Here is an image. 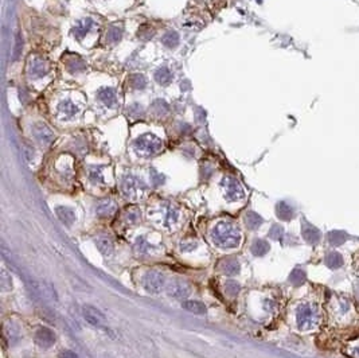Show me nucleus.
<instances>
[{
    "label": "nucleus",
    "mask_w": 359,
    "mask_h": 358,
    "mask_svg": "<svg viewBox=\"0 0 359 358\" xmlns=\"http://www.w3.org/2000/svg\"><path fill=\"white\" fill-rule=\"evenodd\" d=\"M326 264L330 268H339L343 264V258L338 252H331L328 253L327 257H326Z\"/></svg>",
    "instance_id": "obj_13"
},
{
    "label": "nucleus",
    "mask_w": 359,
    "mask_h": 358,
    "mask_svg": "<svg viewBox=\"0 0 359 358\" xmlns=\"http://www.w3.org/2000/svg\"><path fill=\"white\" fill-rule=\"evenodd\" d=\"M225 291H226L228 295L233 298V296H235L239 292V284L235 283V281H228L226 285H225Z\"/></svg>",
    "instance_id": "obj_19"
},
{
    "label": "nucleus",
    "mask_w": 359,
    "mask_h": 358,
    "mask_svg": "<svg viewBox=\"0 0 359 358\" xmlns=\"http://www.w3.org/2000/svg\"><path fill=\"white\" fill-rule=\"evenodd\" d=\"M35 341H37L38 345L42 346V348H51L52 345L55 343V334L50 329H47V327H41L35 332Z\"/></svg>",
    "instance_id": "obj_6"
},
{
    "label": "nucleus",
    "mask_w": 359,
    "mask_h": 358,
    "mask_svg": "<svg viewBox=\"0 0 359 358\" xmlns=\"http://www.w3.org/2000/svg\"><path fill=\"white\" fill-rule=\"evenodd\" d=\"M22 49H23V39H22L21 32H16L15 46H14V55H12V61L19 59V57L22 55Z\"/></svg>",
    "instance_id": "obj_15"
},
{
    "label": "nucleus",
    "mask_w": 359,
    "mask_h": 358,
    "mask_svg": "<svg viewBox=\"0 0 359 358\" xmlns=\"http://www.w3.org/2000/svg\"><path fill=\"white\" fill-rule=\"evenodd\" d=\"M271 236L275 238V240H280V237L282 236V228L275 225L273 229L271 230Z\"/></svg>",
    "instance_id": "obj_20"
},
{
    "label": "nucleus",
    "mask_w": 359,
    "mask_h": 358,
    "mask_svg": "<svg viewBox=\"0 0 359 358\" xmlns=\"http://www.w3.org/2000/svg\"><path fill=\"white\" fill-rule=\"evenodd\" d=\"M166 291L168 295L175 298V299H186L191 294L190 285L186 281L179 279H174L170 283H167Z\"/></svg>",
    "instance_id": "obj_4"
},
{
    "label": "nucleus",
    "mask_w": 359,
    "mask_h": 358,
    "mask_svg": "<svg viewBox=\"0 0 359 358\" xmlns=\"http://www.w3.org/2000/svg\"><path fill=\"white\" fill-rule=\"evenodd\" d=\"M277 214H279V217H281L282 220H291L293 211H292L291 207L286 206L285 204H280L279 207H277Z\"/></svg>",
    "instance_id": "obj_17"
},
{
    "label": "nucleus",
    "mask_w": 359,
    "mask_h": 358,
    "mask_svg": "<svg viewBox=\"0 0 359 358\" xmlns=\"http://www.w3.org/2000/svg\"><path fill=\"white\" fill-rule=\"evenodd\" d=\"M182 307L184 310L194 312V314H205L206 312V306L197 302V300H184L182 303Z\"/></svg>",
    "instance_id": "obj_9"
},
{
    "label": "nucleus",
    "mask_w": 359,
    "mask_h": 358,
    "mask_svg": "<svg viewBox=\"0 0 359 358\" xmlns=\"http://www.w3.org/2000/svg\"><path fill=\"white\" fill-rule=\"evenodd\" d=\"M57 214L58 217L61 218V221L66 225H72L76 220V214L72 209L69 207H58L57 209Z\"/></svg>",
    "instance_id": "obj_10"
},
{
    "label": "nucleus",
    "mask_w": 359,
    "mask_h": 358,
    "mask_svg": "<svg viewBox=\"0 0 359 358\" xmlns=\"http://www.w3.org/2000/svg\"><path fill=\"white\" fill-rule=\"evenodd\" d=\"M261 224H262V220H261L260 216H257L255 213L246 214V225H248L250 229H257Z\"/></svg>",
    "instance_id": "obj_16"
},
{
    "label": "nucleus",
    "mask_w": 359,
    "mask_h": 358,
    "mask_svg": "<svg viewBox=\"0 0 359 358\" xmlns=\"http://www.w3.org/2000/svg\"><path fill=\"white\" fill-rule=\"evenodd\" d=\"M268 251H269V244L265 240H260L258 238L252 245V253L255 256H264L265 253H268Z\"/></svg>",
    "instance_id": "obj_11"
},
{
    "label": "nucleus",
    "mask_w": 359,
    "mask_h": 358,
    "mask_svg": "<svg viewBox=\"0 0 359 358\" xmlns=\"http://www.w3.org/2000/svg\"><path fill=\"white\" fill-rule=\"evenodd\" d=\"M211 241L219 248L233 249L237 248L241 242V232L239 228L228 221H219L211 229Z\"/></svg>",
    "instance_id": "obj_1"
},
{
    "label": "nucleus",
    "mask_w": 359,
    "mask_h": 358,
    "mask_svg": "<svg viewBox=\"0 0 359 358\" xmlns=\"http://www.w3.org/2000/svg\"><path fill=\"white\" fill-rule=\"evenodd\" d=\"M303 237L306 238L308 242H316L320 238V232L313 227L303 228Z\"/></svg>",
    "instance_id": "obj_12"
},
{
    "label": "nucleus",
    "mask_w": 359,
    "mask_h": 358,
    "mask_svg": "<svg viewBox=\"0 0 359 358\" xmlns=\"http://www.w3.org/2000/svg\"><path fill=\"white\" fill-rule=\"evenodd\" d=\"M59 358H78V356L73 352H70V350H66V352H62Z\"/></svg>",
    "instance_id": "obj_21"
},
{
    "label": "nucleus",
    "mask_w": 359,
    "mask_h": 358,
    "mask_svg": "<svg viewBox=\"0 0 359 358\" xmlns=\"http://www.w3.org/2000/svg\"><path fill=\"white\" fill-rule=\"evenodd\" d=\"M82 315L83 319L88 322V323H90L92 326L100 327V329H105V326H106V321H105L104 314L99 308L93 307V306H83Z\"/></svg>",
    "instance_id": "obj_5"
},
{
    "label": "nucleus",
    "mask_w": 359,
    "mask_h": 358,
    "mask_svg": "<svg viewBox=\"0 0 359 358\" xmlns=\"http://www.w3.org/2000/svg\"><path fill=\"white\" fill-rule=\"evenodd\" d=\"M218 271L225 275H235L239 272V263L235 258H225L218 264Z\"/></svg>",
    "instance_id": "obj_7"
},
{
    "label": "nucleus",
    "mask_w": 359,
    "mask_h": 358,
    "mask_svg": "<svg viewBox=\"0 0 359 358\" xmlns=\"http://www.w3.org/2000/svg\"><path fill=\"white\" fill-rule=\"evenodd\" d=\"M96 245H97V248L100 249V252L103 253V255H105V256L112 255V253H113V249H115L113 242H112V240L108 237L96 238Z\"/></svg>",
    "instance_id": "obj_8"
},
{
    "label": "nucleus",
    "mask_w": 359,
    "mask_h": 358,
    "mask_svg": "<svg viewBox=\"0 0 359 358\" xmlns=\"http://www.w3.org/2000/svg\"><path fill=\"white\" fill-rule=\"evenodd\" d=\"M143 287L146 288L147 292L156 295L159 292L163 291V288L166 287V276L159 272V271H148L143 279H141Z\"/></svg>",
    "instance_id": "obj_2"
},
{
    "label": "nucleus",
    "mask_w": 359,
    "mask_h": 358,
    "mask_svg": "<svg viewBox=\"0 0 359 358\" xmlns=\"http://www.w3.org/2000/svg\"><path fill=\"white\" fill-rule=\"evenodd\" d=\"M289 280H291L293 284L300 285L306 280V274L303 271H300V269H295L291 274V276H289Z\"/></svg>",
    "instance_id": "obj_18"
},
{
    "label": "nucleus",
    "mask_w": 359,
    "mask_h": 358,
    "mask_svg": "<svg viewBox=\"0 0 359 358\" xmlns=\"http://www.w3.org/2000/svg\"><path fill=\"white\" fill-rule=\"evenodd\" d=\"M328 240L333 245H340L346 240V233L340 230H333L328 234Z\"/></svg>",
    "instance_id": "obj_14"
},
{
    "label": "nucleus",
    "mask_w": 359,
    "mask_h": 358,
    "mask_svg": "<svg viewBox=\"0 0 359 358\" xmlns=\"http://www.w3.org/2000/svg\"><path fill=\"white\" fill-rule=\"evenodd\" d=\"M296 319L297 326L300 327L302 330H308V329H312L316 325L318 315H316V311H315L312 306L302 305L297 308Z\"/></svg>",
    "instance_id": "obj_3"
}]
</instances>
